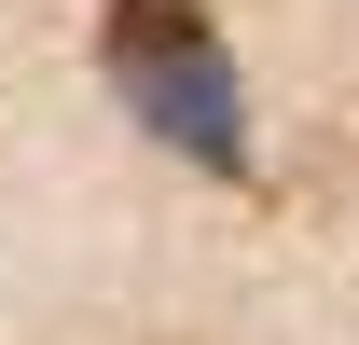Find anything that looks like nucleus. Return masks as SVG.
I'll return each instance as SVG.
<instances>
[{
  "instance_id": "f257e3e1",
  "label": "nucleus",
  "mask_w": 359,
  "mask_h": 345,
  "mask_svg": "<svg viewBox=\"0 0 359 345\" xmlns=\"http://www.w3.org/2000/svg\"><path fill=\"white\" fill-rule=\"evenodd\" d=\"M97 69H111V97L166 138L180 166L249 180V97H235V55H222V28H208V0H111Z\"/></svg>"
}]
</instances>
